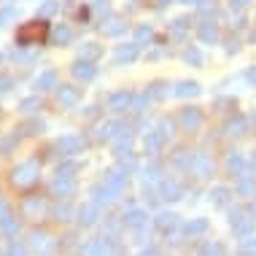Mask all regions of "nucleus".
Instances as JSON below:
<instances>
[{
	"label": "nucleus",
	"instance_id": "bb28decb",
	"mask_svg": "<svg viewBox=\"0 0 256 256\" xmlns=\"http://www.w3.org/2000/svg\"><path fill=\"white\" fill-rule=\"evenodd\" d=\"M172 94L176 98H194V94H200V84L197 81H178Z\"/></svg>",
	"mask_w": 256,
	"mask_h": 256
},
{
	"label": "nucleus",
	"instance_id": "3c124183",
	"mask_svg": "<svg viewBox=\"0 0 256 256\" xmlns=\"http://www.w3.org/2000/svg\"><path fill=\"white\" fill-rule=\"evenodd\" d=\"M14 89V81L11 78H6V76H0V98H6V94H8Z\"/></svg>",
	"mask_w": 256,
	"mask_h": 256
},
{
	"label": "nucleus",
	"instance_id": "ea45409f",
	"mask_svg": "<svg viewBox=\"0 0 256 256\" xmlns=\"http://www.w3.org/2000/svg\"><path fill=\"white\" fill-rule=\"evenodd\" d=\"M40 108H44V100L40 98H27V100L19 102V110H24V114H36Z\"/></svg>",
	"mask_w": 256,
	"mask_h": 256
},
{
	"label": "nucleus",
	"instance_id": "6ab92c4d",
	"mask_svg": "<svg viewBox=\"0 0 256 256\" xmlns=\"http://www.w3.org/2000/svg\"><path fill=\"white\" fill-rule=\"evenodd\" d=\"M49 40H52L54 46H68V44H70V40H73V30H70V27H68V24H57V27H54V30H52Z\"/></svg>",
	"mask_w": 256,
	"mask_h": 256
},
{
	"label": "nucleus",
	"instance_id": "20e7f679",
	"mask_svg": "<svg viewBox=\"0 0 256 256\" xmlns=\"http://www.w3.org/2000/svg\"><path fill=\"white\" fill-rule=\"evenodd\" d=\"M81 254L84 256H110L116 254L114 248V238H98V240H89V243L81 248Z\"/></svg>",
	"mask_w": 256,
	"mask_h": 256
},
{
	"label": "nucleus",
	"instance_id": "2eb2a0df",
	"mask_svg": "<svg viewBox=\"0 0 256 256\" xmlns=\"http://www.w3.org/2000/svg\"><path fill=\"white\" fill-rule=\"evenodd\" d=\"M200 40L208 44V46H213L218 40V27H216V22H213L210 16L202 19V24H200Z\"/></svg>",
	"mask_w": 256,
	"mask_h": 256
},
{
	"label": "nucleus",
	"instance_id": "6e6d98bb",
	"mask_svg": "<svg viewBox=\"0 0 256 256\" xmlns=\"http://www.w3.org/2000/svg\"><path fill=\"white\" fill-rule=\"evenodd\" d=\"M248 81H251V84L256 86V65H254V68H248Z\"/></svg>",
	"mask_w": 256,
	"mask_h": 256
},
{
	"label": "nucleus",
	"instance_id": "393cba45",
	"mask_svg": "<svg viewBox=\"0 0 256 256\" xmlns=\"http://www.w3.org/2000/svg\"><path fill=\"white\" fill-rule=\"evenodd\" d=\"M124 30H127V22H124L122 16H108L106 22H102V32H106V36H122Z\"/></svg>",
	"mask_w": 256,
	"mask_h": 256
},
{
	"label": "nucleus",
	"instance_id": "b1692460",
	"mask_svg": "<svg viewBox=\"0 0 256 256\" xmlns=\"http://www.w3.org/2000/svg\"><path fill=\"white\" fill-rule=\"evenodd\" d=\"M224 132L226 135H246L248 132V119L246 116H232L230 122H226V127H224Z\"/></svg>",
	"mask_w": 256,
	"mask_h": 256
},
{
	"label": "nucleus",
	"instance_id": "473e14b6",
	"mask_svg": "<svg viewBox=\"0 0 256 256\" xmlns=\"http://www.w3.org/2000/svg\"><path fill=\"white\" fill-rule=\"evenodd\" d=\"M226 168H230V172H234V176H240V172L246 170V159L240 151H232L230 159H226Z\"/></svg>",
	"mask_w": 256,
	"mask_h": 256
},
{
	"label": "nucleus",
	"instance_id": "5fc2aeb1",
	"mask_svg": "<svg viewBox=\"0 0 256 256\" xmlns=\"http://www.w3.org/2000/svg\"><path fill=\"white\" fill-rule=\"evenodd\" d=\"M200 8H213V6H216V0H200Z\"/></svg>",
	"mask_w": 256,
	"mask_h": 256
},
{
	"label": "nucleus",
	"instance_id": "a878e982",
	"mask_svg": "<svg viewBox=\"0 0 256 256\" xmlns=\"http://www.w3.org/2000/svg\"><path fill=\"white\" fill-rule=\"evenodd\" d=\"M116 194H119V192L110 189L108 184H106V186H98V189L92 192V197H94V202H98V205H110V202L116 200Z\"/></svg>",
	"mask_w": 256,
	"mask_h": 256
},
{
	"label": "nucleus",
	"instance_id": "1a4fd4ad",
	"mask_svg": "<svg viewBox=\"0 0 256 256\" xmlns=\"http://www.w3.org/2000/svg\"><path fill=\"white\" fill-rule=\"evenodd\" d=\"M189 170L194 172L197 178H210V176H213V162H210V156H208V154H194V156H192Z\"/></svg>",
	"mask_w": 256,
	"mask_h": 256
},
{
	"label": "nucleus",
	"instance_id": "aec40b11",
	"mask_svg": "<svg viewBox=\"0 0 256 256\" xmlns=\"http://www.w3.org/2000/svg\"><path fill=\"white\" fill-rule=\"evenodd\" d=\"M154 226H156L159 232L170 234V232L178 226V216H176V213H159V216L154 218Z\"/></svg>",
	"mask_w": 256,
	"mask_h": 256
},
{
	"label": "nucleus",
	"instance_id": "4d7b16f0",
	"mask_svg": "<svg viewBox=\"0 0 256 256\" xmlns=\"http://www.w3.org/2000/svg\"><path fill=\"white\" fill-rule=\"evenodd\" d=\"M140 256H159V251H156V248H143Z\"/></svg>",
	"mask_w": 256,
	"mask_h": 256
},
{
	"label": "nucleus",
	"instance_id": "39448f33",
	"mask_svg": "<svg viewBox=\"0 0 256 256\" xmlns=\"http://www.w3.org/2000/svg\"><path fill=\"white\" fill-rule=\"evenodd\" d=\"M230 224H232V232L238 234V238H248V234L254 232V218L248 216L246 210H232Z\"/></svg>",
	"mask_w": 256,
	"mask_h": 256
},
{
	"label": "nucleus",
	"instance_id": "9b49d317",
	"mask_svg": "<svg viewBox=\"0 0 256 256\" xmlns=\"http://www.w3.org/2000/svg\"><path fill=\"white\" fill-rule=\"evenodd\" d=\"M98 218H100V205L94 202V200L78 208V224H81V226H92V224H98Z\"/></svg>",
	"mask_w": 256,
	"mask_h": 256
},
{
	"label": "nucleus",
	"instance_id": "f704fd0d",
	"mask_svg": "<svg viewBox=\"0 0 256 256\" xmlns=\"http://www.w3.org/2000/svg\"><path fill=\"white\" fill-rule=\"evenodd\" d=\"M189 24H192V19H189V16H178L176 22L170 24V36L184 38V36H186V30H189Z\"/></svg>",
	"mask_w": 256,
	"mask_h": 256
},
{
	"label": "nucleus",
	"instance_id": "72a5a7b5",
	"mask_svg": "<svg viewBox=\"0 0 256 256\" xmlns=\"http://www.w3.org/2000/svg\"><path fill=\"white\" fill-rule=\"evenodd\" d=\"M146 92L151 94V100H164L170 94V84H164V81H154Z\"/></svg>",
	"mask_w": 256,
	"mask_h": 256
},
{
	"label": "nucleus",
	"instance_id": "58836bf2",
	"mask_svg": "<svg viewBox=\"0 0 256 256\" xmlns=\"http://www.w3.org/2000/svg\"><path fill=\"white\" fill-rule=\"evenodd\" d=\"M0 230H3L6 234H16L19 232V218H14L11 213H8V216H3V218H0Z\"/></svg>",
	"mask_w": 256,
	"mask_h": 256
},
{
	"label": "nucleus",
	"instance_id": "7c9ffc66",
	"mask_svg": "<svg viewBox=\"0 0 256 256\" xmlns=\"http://www.w3.org/2000/svg\"><path fill=\"white\" fill-rule=\"evenodd\" d=\"M164 140H168V135H164L162 130L148 132V135H146V151H151V154H154V151H159V148L164 146Z\"/></svg>",
	"mask_w": 256,
	"mask_h": 256
},
{
	"label": "nucleus",
	"instance_id": "f03ea898",
	"mask_svg": "<svg viewBox=\"0 0 256 256\" xmlns=\"http://www.w3.org/2000/svg\"><path fill=\"white\" fill-rule=\"evenodd\" d=\"M46 36H49V27L40 22V19H36V22L19 27L16 44L19 46H38V44H44V40H46Z\"/></svg>",
	"mask_w": 256,
	"mask_h": 256
},
{
	"label": "nucleus",
	"instance_id": "5701e85b",
	"mask_svg": "<svg viewBox=\"0 0 256 256\" xmlns=\"http://www.w3.org/2000/svg\"><path fill=\"white\" fill-rule=\"evenodd\" d=\"M32 86H36L38 92H49V89H57V73H54V70L40 73L38 78L32 81Z\"/></svg>",
	"mask_w": 256,
	"mask_h": 256
},
{
	"label": "nucleus",
	"instance_id": "0e129e2a",
	"mask_svg": "<svg viewBox=\"0 0 256 256\" xmlns=\"http://www.w3.org/2000/svg\"><path fill=\"white\" fill-rule=\"evenodd\" d=\"M0 60H3V57H0Z\"/></svg>",
	"mask_w": 256,
	"mask_h": 256
},
{
	"label": "nucleus",
	"instance_id": "423d86ee",
	"mask_svg": "<svg viewBox=\"0 0 256 256\" xmlns=\"http://www.w3.org/2000/svg\"><path fill=\"white\" fill-rule=\"evenodd\" d=\"M27 246H30V251H36V254H52V238L46 232H40V230H32L30 232V240H27Z\"/></svg>",
	"mask_w": 256,
	"mask_h": 256
},
{
	"label": "nucleus",
	"instance_id": "c03bdc74",
	"mask_svg": "<svg viewBox=\"0 0 256 256\" xmlns=\"http://www.w3.org/2000/svg\"><path fill=\"white\" fill-rule=\"evenodd\" d=\"M57 8H60L57 0H46V3L38 8V19H46V16H52V14H57Z\"/></svg>",
	"mask_w": 256,
	"mask_h": 256
},
{
	"label": "nucleus",
	"instance_id": "e2e57ef3",
	"mask_svg": "<svg viewBox=\"0 0 256 256\" xmlns=\"http://www.w3.org/2000/svg\"><path fill=\"white\" fill-rule=\"evenodd\" d=\"M254 213H256V205H254Z\"/></svg>",
	"mask_w": 256,
	"mask_h": 256
},
{
	"label": "nucleus",
	"instance_id": "cd10ccee",
	"mask_svg": "<svg viewBox=\"0 0 256 256\" xmlns=\"http://www.w3.org/2000/svg\"><path fill=\"white\" fill-rule=\"evenodd\" d=\"M106 184L110 186V189L122 192L124 186H127V172H124V170H110V172H106Z\"/></svg>",
	"mask_w": 256,
	"mask_h": 256
},
{
	"label": "nucleus",
	"instance_id": "6e6552de",
	"mask_svg": "<svg viewBox=\"0 0 256 256\" xmlns=\"http://www.w3.org/2000/svg\"><path fill=\"white\" fill-rule=\"evenodd\" d=\"M132 100H135V94L127 92V89H122V92H114L108 98V108L114 110V114H124L127 108H132Z\"/></svg>",
	"mask_w": 256,
	"mask_h": 256
},
{
	"label": "nucleus",
	"instance_id": "4c0bfd02",
	"mask_svg": "<svg viewBox=\"0 0 256 256\" xmlns=\"http://www.w3.org/2000/svg\"><path fill=\"white\" fill-rule=\"evenodd\" d=\"M210 202L216 208H224L226 202H230V189H224V186H218V189L210 192Z\"/></svg>",
	"mask_w": 256,
	"mask_h": 256
},
{
	"label": "nucleus",
	"instance_id": "9d476101",
	"mask_svg": "<svg viewBox=\"0 0 256 256\" xmlns=\"http://www.w3.org/2000/svg\"><path fill=\"white\" fill-rule=\"evenodd\" d=\"M57 100H60V106H65V108L78 106L81 89H76V86H70V84H62V86H57Z\"/></svg>",
	"mask_w": 256,
	"mask_h": 256
},
{
	"label": "nucleus",
	"instance_id": "052dcab7",
	"mask_svg": "<svg viewBox=\"0 0 256 256\" xmlns=\"http://www.w3.org/2000/svg\"><path fill=\"white\" fill-rule=\"evenodd\" d=\"M181 3H186V6H197L200 0H181Z\"/></svg>",
	"mask_w": 256,
	"mask_h": 256
},
{
	"label": "nucleus",
	"instance_id": "c85d7f7f",
	"mask_svg": "<svg viewBox=\"0 0 256 256\" xmlns=\"http://www.w3.org/2000/svg\"><path fill=\"white\" fill-rule=\"evenodd\" d=\"M208 232V221L205 218H192L189 224H184V234L186 238H197V234Z\"/></svg>",
	"mask_w": 256,
	"mask_h": 256
},
{
	"label": "nucleus",
	"instance_id": "79ce46f5",
	"mask_svg": "<svg viewBox=\"0 0 256 256\" xmlns=\"http://www.w3.org/2000/svg\"><path fill=\"white\" fill-rule=\"evenodd\" d=\"M148 100H151V94H148V92H140V94L132 100V108H130V110H132V114H143V110H146V106H148Z\"/></svg>",
	"mask_w": 256,
	"mask_h": 256
},
{
	"label": "nucleus",
	"instance_id": "c9c22d12",
	"mask_svg": "<svg viewBox=\"0 0 256 256\" xmlns=\"http://www.w3.org/2000/svg\"><path fill=\"white\" fill-rule=\"evenodd\" d=\"M52 216H54V221H70L73 210H70V205H68V202H57L52 208Z\"/></svg>",
	"mask_w": 256,
	"mask_h": 256
},
{
	"label": "nucleus",
	"instance_id": "f257e3e1",
	"mask_svg": "<svg viewBox=\"0 0 256 256\" xmlns=\"http://www.w3.org/2000/svg\"><path fill=\"white\" fill-rule=\"evenodd\" d=\"M38 178H40V164L36 159H30V162H24V164L11 170V184L16 189H30V186L38 184Z\"/></svg>",
	"mask_w": 256,
	"mask_h": 256
},
{
	"label": "nucleus",
	"instance_id": "0eeeda50",
	"mask_svg": "<svg viewBox=\"0 0 256 256\" xmlns=\"http://www.w3.org/2000/svg\"><path fill=\"white\" fill-rule=\"evenodd\" d=\"M49 189H52V194L60 197V200H62V197H70L73 192H76V178H73V176H57V178L52 181Z\"/></svg>",
	"mask_w": 256,
	"mask_h": 256
},
{
	"label": "nucleus",
	"instance_id": "f8f14e48",
	"mask_svg": "<svg viewBox=\"0 0 256 256\" xmlns=\"http://www.w3.org/2000/svg\"><path fill=\"white\" fill-rule=\"evenodd\" d=\"M44 210H46V205H44V200H40V197H27L22 202V216L24 218H40V216H44Z\"/></svg>",
	"mask_w": 256,
	"mask_h": 256
},
{
	"label": "nucleus",
	"instance_id": "412c9836",
	"mask_svg": "<svg viewBox=\"0 0 256 256\" xmlns=\"http://www.w3.org/2000/svg\"><path fill=\"white\" fill-rule=\"evenodd\" d=\"M234 192L243 197H254L256 194V176H243L240 172V181L234 184Z\"/></svg>",
	"mask_w": 256,
	"mask_h": 256
},
{
	"label": "nucleus",
	"instance_id": "ddd939ff",
	"mask_svg": "<svg viewBox=\"0 0 256 256\" xmlns=\"http://www.w3.org/2000/svg\"><path fill=\"white\" fill-rule=\"evenodd\" d=\"M178 122H181L184 130H197L200 124H202V114H200V108H184L181 116H178Z\"/></svg>",
	"mask_w": 256,
	"mask_h": 256
},
{
	"label": "nucleus",
	"instance_id": "bf43d9fd",
	"mask_svg": "<svg viewBox=\"0 0 256 256\" xmlns=\"http://www.w3.org/2000/svg\"><path fill=\"white\" fill-rule=\"evenodd\" d=\"M86 116L92 119V116H98V106H92V108H86Z\"/></svg>",
	"mask_w": 256,
	"mask_h": 256
},
{
	"label": "nucleus",
	"instance_id": "a19ab883",
	"mask_svg": "<svg viewBox=\"0 0 256 256\" xmlns=\"http://www.w3.org/2000/svg\"><path fill=\"white\" fill-rule=\"evenodd\" d=\"M16 16H19V8H16V6H6V8H0V27H6L8 22H14Z\"/></svg>",
	"mask_w": 256,
	"mask_h": 256
},
{
	"label": "nucleus",
	"instance_id": "f3484780",
	"mask_svg": "<svg viewBox=\"0 0 256 256\" xmlns=\"http://www.w3.org/2000/svg\"><path fill=\"white\" fill-rule=\"evenodd\" d=\"M159 192H162L164 200H184V186L178 181H172V178H164L159 184Z\"/></svg>",
	"mask_w": 256,
	"mask_h": 256
},
{
	"label": "nucleus",
	"instance_id": "a211bd4d",
	"mask_svg": "<svg viewBox=\"0 0 256 256\" xmlns=\"http://www.w3.org/2000/svg\"><path fill=\"white\" fill-rule=\"evenodd\" d=\"M73 76H76L78 81H92L94 76H98V70H94V65H92L89 60H81V57H78V62L73 65Z\"/></svg>",
	"mask_w": 256,
	"mask_h": 256
},
{
	"label": "nucleus",
	"instance_id": "4be33fe9",
	"mask_svg": "<svg viewBox=\"0 0 256 256\" xmlns=\"http://www.w3.org/2000/svg\"><path fill=\"white\" fill-rule=\"evenodd\" d=\"M119 130H122V124H116V122H102V124H98V130H94V138H98V140H114Z\"/></svg>",
	"mask_w": 256,
	"mask_h": 256
},
{
	"label": "nucleus",
	"instance_id": "e433bc0d",
	"mask_svg": "<svg viewBox=\"0 0 256 256\" xmlns=\"http://www.w3.org/2000/svg\"><path fill=\"white\" fill-rule=\"evenodd\" d=\"M151 38H154V27H151V24H140V27L135 30V44H138V46L148 44Z\"/></svg>",
	"mask_w": 256,
	"mask_h": 256
},
{
	"label": "nucleus",
	"instance_id": "8fccbe9b",
	"mask_svg": "<svg viewBox=\"0 0 256 256\" xmlns=\"http://www.w3.org/2000/svg\"><path fill=\"white\" fill-rule=\"evenodd\" d=\"M159 172L162 170H159L156 164H148V168L143 170V176H146V181H159Z\"/></svg>",
	"mask_w": 256,
	"mask_h": 256
},
{
	"label": "nucleus",
	"instance_id": "2f4dec72",
	"mask_svg": "<svg viewBox=\"0 0 256 256\" xmlns=\"http://www.w3.org/2000/svg\"><path fill=\"white\" fill-rule=\"evenodd\" d=\"M44 130H46V124H44V122H40V119H32V122L19 124L16 135H36V132H44Z\"/></svg>",
	"mask_w": 256,
	"mask_h": 256
},
{
	"label": "nucleus",
	"instance_id": "dca6fc26",
	"mask_svg": "<svg viewBox=\"0 0 256 256\" xmlns=\"http://www.w3.org/2000/svg\"><path fill=\"white\" fill-rule=\"evenodd\" d=\"M143 224H148L146 210H140V208H130V210L124 213V226H127V230H138V226H143Z\"/></svg>",
	"mask_w": 256,
	"mask_h": 256
},
{
	"label": "nucleus",
	"instance_id": "4468645a",
	"mask_svg": "<svg viewBox=\"0 0 256 256\" xmlns=\"http://www.w3.org/2000/svg\"><path fill=\"white\" fill-rule=\"evenodd\" d=\"M138 49H140L138 44H124V46H119V49H116V54H114V62H116V65H130V62H135Z\"/></svg>",
	"mask_w": 256,
	"mask_h": 256
},
{
	"label": "nucleus",
	"instance_id": "680f3d73",
	"mask_svg": "<svg viewBox=\"0 0 256 256\" xmlns=\"http://www.w3.org/2000/svg\"><path fill=\"white\" fill-rule=\"evenodd\" d=\"M159 6H168V3H172V0H156Z\"/></svg>",
	"mask_w": 256,
	"mask_h": 256
},
{
	"label": "nucleus",
	"instance_id": "49530a36",
	"mask_svg": "<svg viewBox=\"0 0 256 256\" xmlns=\"http://www.w3.org/2000/svg\"><path fill=\"white\" fill-rule=\"evenodd\" d=\"M226 251H224V246L221 243H208L202 251H200V256H224Z\"/></svg>",
	"mask_w": 256,
	"mask_h": 256
},
{
	"label": "nucleus",
	"instance_id": "37998d69",
	"mask_svg": "<svg viewBox=\"0 0 256 256\" xmlns=\"http://www.w3.org/2000/svg\"><path fill=\"white\" fill-rule=\"evenodd\" d=\"M172 164H176V168H189L192 164V154L189 151H176V154H172Z\"/></svg>",
	"mask_w": 256,
	"mask_h": 256
},
{
	"label": "nucleus",
	"instance_id": "a18cd8bd",
	"mask_svg": "<svg viewBox=\"0 0 256 256\" xmlns=\"http://www.w3.org/2000/svg\"><path fill=\"white\" fill-rule=\"evenodd\" d=\"M184 60L189 62V65H202V54H200L197 46H189V49L184 52Z\"/></svg>",
	"mask_w": 256,
	"mask_h": 256
},
{
	"label": "nucleus",
	"instance_id": "de8ad7c7",
	"mask_svg": "<svg viewBox=\"0 0 256 256\" xmlns=\"http://www.w3.org/2000/svg\"><path fill=\"white\" fill-rule=\"evenodd\" d=\"M73 172H78V162H70V159H65L57 168V176H73Z\"/></svg>",
	"mask_w": 256,
	"mask_h": 256
},
{
	"label": "nucleus",
	"instance_id": "7ed1b4c3",
	"mask_svg": "<svg viewBox=\"0 0 256 256\" xmlns=\"http://www.w3.org/2000/svg\"><path fill=\"white\" fill-rule=\"evenodd\" d=\"M54 148L60 151L62 156H76L84 151V138L81 135H62L57 143H54Z\"/></svg>",
	"mask_w": 256,
	"mask_h": 256
},
{
	"label": "nucleus",
	"instance_id": "864d4df0",
	"mask_svg": "<svg viewBox=\"0 0 256 256\" xmlns=\"http://www.w3.org/2000/svg\"><path fill=\"white\" fill-rule=\"evenodd\" d=\"M254 3V0H230V6H232V8H246V6H251Z\"/></svg>",
	"mask_w": 256,
	"mask_h": 256
},
{
	"label": "nucleus",
	"instance_id": "09e8293b",
	"mask_svg": "<svg viewBox=\"0 0 256 256\" xmlns=\"http://www.w3.org/2000/svg\"><path fill=\"white\" fill-rule=\"evenodd\" d=\"M240 254L243 256H254L256 254V238H248L243 246H240Z\"/></svg>",
	"mask_w": 256,
	"mask_h": 256
},
{
	"label": "nucleus",
	"instance_id": "13d9d810",
	"mask_svg": "<svg viewBox=\"0 0 256 256\" xmlns=\"http://www.w3.org/2000/svg\"><path fill=\"white\" fill-rule=\"evenodd\" d=\"M3 216H8V205H6L3 200H0V218H3Z\"/></svg>",
	"mask_w": 256,
	"mask_h": 256
},
{
	"label": "nucleus",
	"instance_id": "603ef678",
	"mask_svg": "<svg viewBox=\"0 0 256 256\" xmlns=\"http://www.w3.org/2000/svg\"><path fill=\"white\" fill-rule=\"evenodd\" d=\"M6 254H8V256H24V254H27V248H24L22 243H11Z\"/></svg>",
	"mask_w": 256,
	"mask_h": 256
},
{
	"label": "nucleus",
	"instance_id": "c756f323",
	"mask_svg": "<svg viewBox=\"0 0 256 256\" xmlns=\"http://www.w3.org/2000/svg\"><path fill=\"white\" fill-rule=\"evenodd\" d=\"M78 57H81V60H89V62L100 60V57H102V46H98V44H84V46H78Z\"/></svg>",
	"mask_w": 256,
	"mask_h": 256
}]
</instances>
